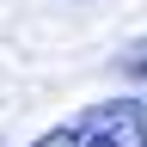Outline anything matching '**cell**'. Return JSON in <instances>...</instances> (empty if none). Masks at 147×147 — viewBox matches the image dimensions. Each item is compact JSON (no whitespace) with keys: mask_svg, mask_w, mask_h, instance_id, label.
Wrapping results in <instances>:
<instances>
[{"mask_svg":"<svg viewBox=\"0 0 147 147\" xmlns=\"http://www.w3.org/2000/svg\"><path fill=\"white\" fill-rule=\"evenodd\" d=\"M31 147H147V98H104L74 110Z\"/></svg>","mask_w":147,"mask_h":147,"instance_id":"1","label":"cell"},{"mask_svg":"<svg viewBox=\"0 0 147 147\" xmlns=\"http://www.w3.org/2000/svg\"><path fill=\"white\" fill-rule=\"evenodd\" d=\"M117 74H129V80H147V37H135V43L117 55Z\"/></svg>","mask_w":147,"mask_h":147,"instance_id":"2","label":"cell"}]
</instances>
